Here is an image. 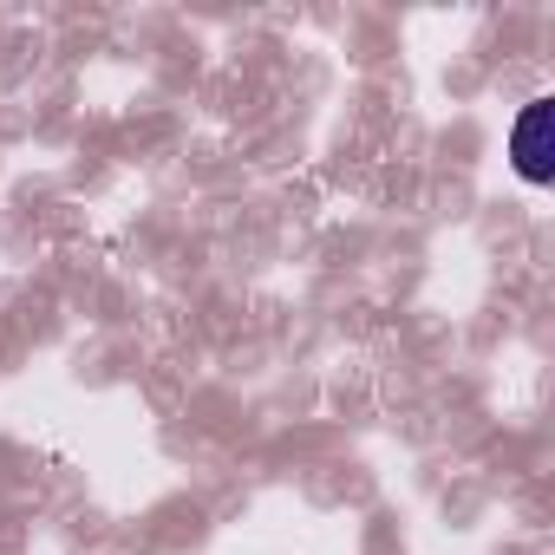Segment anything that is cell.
<instances>
[{"mask_svg": "<svg viewBox=\"0 0 555 555\" xmlns=\"http://www.w3.org/2000/svg\"><path fill=\"white\" fill-rule=\"evenodd\" d=\"M509 170H516V183H529V190H548L555 183V99H529L522 112H516V125H509Z\"/></svg>", "mask_w": 555, "mask_h": 555, "instance_id": "obj_1", "label": "cell"}]
</instances>
